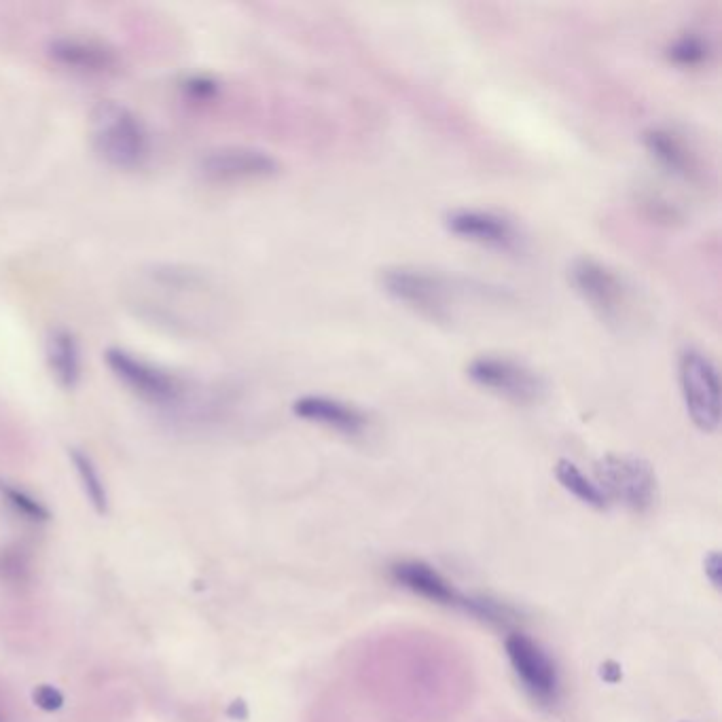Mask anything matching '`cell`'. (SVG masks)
Returning a JSON list of instances; mask_svg holds the SVG:
<instances>
[{"instance_id":"cell-1","label":"cell","mask_w":722,"mask_h":722,"mask_svg":"<svg viewBox=\"0 0 722 722\" xmlns=\"http://www.w3.org/2000/svg\"><path fill=\"white\" fill-rule=\"evenodd\" d=\"M384 293L432 322H449L468 293V284L435 269L415 265H392L379 272Z\"/></svg>"},{"instance_id":"cell-2","label":"cell","mask_w":722,"mask_h":722,"mask_svg":"<svg viewBox=\"0 0 722 722\" xmlns=\"http://www.w3.org/2000/svg\"><path fill=\"white\" fill-rule=\"evenodd\" d=\"M89 132L98 157L117 170H138L151 153L147 125L130 106L102 100L89 115Z\"/></svg>"},{"instance_id":"cell-3","label":"cell","mask_w":722,"mask_h":722,"mask_svg":"<svg viewBox=\"0 0 722 722\" xmlns=\"http://www.w3.org/2000/svg\"><path fill=\"white\" fill-rule=\"evenodd\" d=\"M570 284L587 308L608 327L623 329L636 314L634 291L627 280L593 257L574 259L568 269Z\"/></svg>"},{"instance_id":"cell-4","label":"cell","mask_w":722,"mask_h":722,"mask_svg":"<svg viewBox=\"0 0 722 722\" xmlns=\"http://www.w3.org/2000/svg\"><path fill=\"white\" fill-rule=\"evenodd\" d=\"M466 375L475 386L515 405H534L543 399L547 392L543 377L528 365H523L509 356H477L468 363Z\"/></svg>"},{"instance_id":"cell-5","label":"cell","mask_w":722,"mask_h":722,"mask_svg":"<svg viewBox=\"0 0 722 722\" xmlns=\"http://www.w3.org/2000/svg\"><path fill=\"white\" fill-rule=\"evenodd\" d=\"M595 483L606 500H619L627 509L644 513L657 498L653 466L642 458L608 454L595 462Z\"/></svg>"},{"instance_id":"cell-6","label":"cell","mask_w":722,"mask_h":722,"mask_svg":"<svg viewBox=\"0 0 722 722\" xmlns=\"http://www.w3.org/2000/svg\"><path fill=\"white\" fill-rule=\"evenodd\" d=\"M678 382L689 418L703 432H714L720 424V379L712 360L687 348L678 358Z\"/></svg>"},{"instance_id":"cell-7","label":"cell","mask_w":722,"mask_h":722,"mask_svg":"<svg viewBox=\"0 0 722 722\" xmlns=\"http://www.w3.org/2000/svg\"><path fill=\"white\" fill-rule=\"evenodd\" d=\"M104 360L119 382L140 396L142 401L153 405H174L185 399L187 382L164 367L153 365L123 348H108L104 352Z\"/></svg>"},{"instance_id":"cell-8","label":"cell","mask_w":722,"mask_h":722,"mask_svg":"<svg viewBox=\"0 0 722 722\" xmlns=\"http://www.w3.org/2000/svg\"><path fill=\"white\" fill-rule=\"evenodd\" d=\"M200 172L212 183H242L263 180L280 172L278 159L257 147H221L200 159Z\"/></svg>"},{"instance_id":"cell-9","label":"cell","mask_w":722,"mask_h":722,"mask_svg":"<svg viewBox=\"0 0 722 722\" xmlns=\"http://www.w3.org/2000/svg\"><path fill=\"white\" fill-rule=\"evenodd\" d=\"M445 227L460 240L475 242L496 250H517L521 246V236L515 223L507 216L492 210L477 208H458L445 216Z\"/></svg>"},{"instance_id":"cell-10","label":"cell","mask_w":722,"mask_h":722,"mask_svg":"<svg viewBox=\"0 0 722 722\" xmlns=\"http://www.w3.org/2000/svg\"><path fill=\"white\" fill-rule=\"evenodd\" d=\"M507 655L515 674L534 699L553 701L557 695V672L553 661L534 640L513 634L507 640Z\"/></svg>"},{"instance_id":"cell-11","label":"cell","mask_w":722,"mask_h":722,"mask_svg":"<svg viewBox=\"0 0 722 722\" xmlns=\"http://www.w3.org/2000/svg\"><path fill=\"white\" fill-rule=\"evenodd\" d=\"M642 142L657 164L676 178L687 183H701L706 178V170L701 166L699 155L691 149V144L670 128H651L642 134Z\"/></svg>"},{"instance_id":"cell-12","label":"cell","mask_w":722,"mask_h":722,"mask_svg":"<svg viewBox=\"0 0 722 722\" xmlns=\"http://www.w3.org/2000/svg\"><path fill=\"white\" fill-rule=\"evenodd\" d=\"M49 58L83 75H108L119 68L117 51L96 39H81V36H60L47 45Z\"/></svg>"},{"instance_id":"cell-13","label":"cell","mask_w":722,"mask_h":722,"mask_svg":"<svg viewBox=\"0 0 722 722\" xmlns=\"http://www.w3.org/2000/svg\"><path fill=\"white\" fill-rule=\"evenodd\" d=\"M293 413L301 420H308L320 426H327L341 435L356 437L363 435L367 428V415L358 407L344 403L339 399H331V396H320V394H308L301 396L293 403Z\"/></svg>"},{"instance_id":"cell-14","label":"cell","mask_w":722,"mask_h":722,"mask_svg":"<svg viewBox=\"0 0 722 722\" xmlns=\"http://www.w3.org/2000/svg\"><path fill=\"white\" fill-rule=\"evenodd\" d=\"M45 360L51 377L62 390H75L81 382L83 363L79 339L70 329H51L45 341Z\"/></svg>"},{"instance_id":"cell-15","label":"cell","mask_w":722,"mask_h":722,"mask_svg":"<svg viewBox=\"0 0 722 722\" xmlns=\"http://www.w3.org/2000/svg\"><path fill=\"white\" fill-rule=\"evenodd\" d=\"M392 576L396 583H401L409 591L422 595V598H426L430 602L445 604V606H456V604L464 602L458 595V591L451 587L435 568H430L424 562L396 564V566H392Z\"/></svg>"},{"instance_id":"cell-16","label":"cell","mask_w":722,"mask_h":722,"mask_svg":"<svg viewBox=\"0 0 722 722\" xmlns=\"http://www.w3.org/2000/svg\"><path fill=\"white\" fill-rule=\"evenodd\" d=\"M555 477L572 496H576L581 502L589 504V507H593V509H606L608 507V500L602 494L598 483L591 481L574 462L559 460L557 466H555Z\"/></svg>"},{"instance_id":"cell-17","label":"cell","mask_w":722,"mask_h":722,"mask_svg":"<svg viewBox=\"0 0 722 722\" xmlns=\"http://www.w3.org/2000/svg\"><path fill=\"white\" fill-rule=\"evenodd\" d=\"M68 456L79 475V481L83 485V492H85L89 504H92L98 515H106L108 513V492H106L104 481L98 473V466L94 464L92 458L85 454V451H81L77 447H70Z\"/></svg>"},{"instance_id":"cell-18","label":"cell","mask_w":722,"mask_h":722,"mask_svg":"<svg viewBox=\"0 0 722 722\" xmlns=\"http://www.w3.org/2000/svg\"><path fill=\"white\" fill-rule=\"evenodd\" d=\"M712 56V43L701 32H684L667 47V60L682 68H697Z\"/></svg>"},{"instance_id":"cell-19","label":"cell","mask_w":722,"mask_h":722,"mask_svg":"<svg viewBox=\"0 0 722 722\" xmlns=\"http://www.w3.org/2000/svg\"><path fill=\"white\" fill-rule=\"evenodd\" d=\"M0 496L7 500V504L17 515H22L30 521H49L51 519V513L43 502H39L34 496L20 490V487L11 485L5 479H0Z\"/></svg>"},{"instance_id":"cell-20","label":"cell","mask_w":722,"mask_h":722,"mask_svg":"<svg viewBox=\"0 0 722 722\" xmlns=\"http://www.w3.org/2000/svg\"><path fill=\"white\" fill-rule=\"evenodd\" d=\"M34 706L45 712H58L64 706V693L53 684H39L32 693Z\"/></svg>"},{"instance_id":"cell-21","label":"cell","mask_w":722,"mask_h":722,"mask_svg":"<svg viewBox=\"0 0 722 722\" xmlns=\"http://www.w3.org/2000/svg\"><path fill=\"white\" fill-rule=\"evenodd\" d=\"M183 89L187 92V96L191 98H197V100H210L216 89H219V85H216V81H212L210 77H204V75H197V77H189L183 85Z\"/></svg>"},{"instance_id":"cell-22","label":"cell","mask_w":722,"mask_h":722,"mask_svg":"<svg viewBox=\"0 0 722 722\" xmlns=\"http://www.w3.org/2000/svg\"><path fill=\"white\" fill-rule=\"evenodd\" d=\"M722 562H720V553L718 551H714L708 559H706V574H708V579H710V583L718 589L720 587V572H722Z\"/></svg>"}]
</instances>
